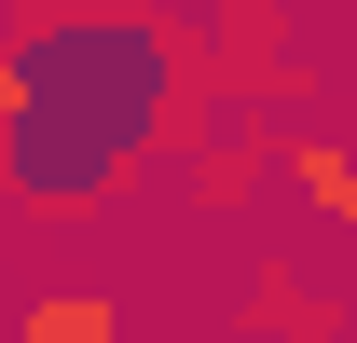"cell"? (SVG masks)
Returning <instances> with one entry per match:
<instances>
[{
    "label": "cell",
    "mask_w": 357,
    "mask_h": 343,
    "mask_svg": "<svg viewBox=\"0 0 357 343\" xmlns=\"http://www.w3.org/2000/svg\"><path fill=\"white\" fill-rule=\"evenodd\" d=\"M248 343H344V302L316 275H289V261H261L248 275Z\"/></svg>",
    "instance_id": "cell-1"
},
{
    "label": "cell",
    "mask_w": 357,
    "mask_h": 343,
    "mask_svg": "<svg viewBox=\"0 0 357 343\" xmlns=\"http://www.w3.org/2000/svg\"><path fill=\"white\" fill-rule=\"evenodd\" d=\"M289 192H303L316 220L357 234V151H344V137H289Z\"/></svg>",
    "instance_id": "cell-2"
},
{
    "label": "cell",
    "mask_w": 357,
    "mask_h": 343,
    "mask_svg": "<svg viewBox=\"0 0 357 343\" xmlns=\"http://www.w3.org/2000/svg\"><path fill=\"white\" fill-rule=\"evenodd\" d=\"M14 343H124V302H110V289H42Z\"/></svg>",
    "instance_id": "cell-3"
},
{
    "label": "cell",
    "mask_w": 357,
    "mask_h": 343,
    "mask_svg": "<svg viewBox=\"0 0 357 343\" xmlns=\"http://www.w3.org/2000/svg\"><path fill=\"white\" fill-rule=\"evenodd\" d=\"M28 124H42V55H28V42H0V165L28 151Z\"/></svg>",
    "instance_id": "cell-4"
}]
</instances>
